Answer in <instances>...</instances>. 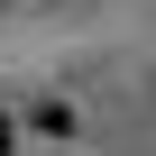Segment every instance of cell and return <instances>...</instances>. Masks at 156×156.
I'll list each match as a JSON object with an SVG mask.
<instances>
[{"label":"cell","mask_w":156,"mask_h":156,"mask_svg":"<svg viewBox=\"0 0 156 156\" xmlns=\"http://www.w3.org/2000/svg\"><path fill=\"white\" fill-rule=\"evenodd\" d=\"M0 156H9V119H0Z\"/></svg>","instance_id":"obj_2"},{"label":"cell","mask_w":156,"mask_h":156,"mask_svg":"<svg viewBox=\"0 0 156 156\" xmlns=\"http://www.w3.org/2000/svg\"><path fill=\"white\" fill-rule=\"evenodd\" d=\"M28 119H37V129H46V138H73V110H64V101H37V110H28Z\"/></svg>","instance_id":"obj_1"}]
</instances>
